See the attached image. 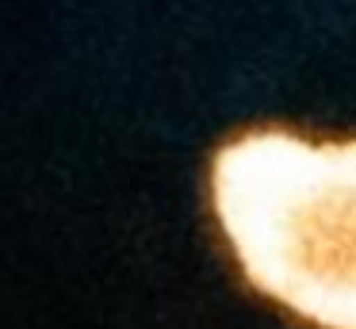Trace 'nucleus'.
Listing matches in <instances>:
<instances>
[{
  "instance_id": "1",
  "label": "nucleus",
  "mask_w": 356,
  "mask_h": 329,
  "mask_svg": "<svg viewBox=\"0 0 356 329\" xmlns=\"http://www.w3.org/2000/svg\"><path fill=\"white\" fill-rule=\"evenodd\" d=\"M211 203L261 295L318 329H356V138L245 130L215 153Z\"/></svg>"
}]
</instances>
